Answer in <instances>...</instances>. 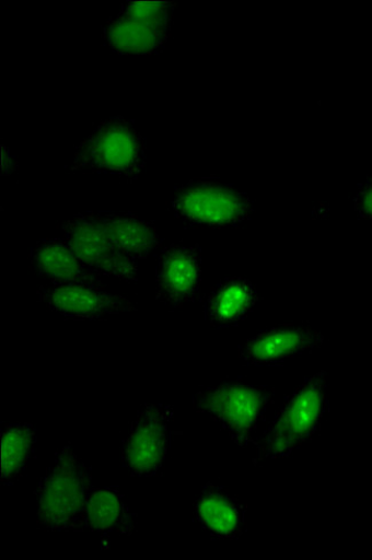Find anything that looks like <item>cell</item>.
Returning a JSON list of instances; mask_svg holds the SVG:
<instances>
[{"instance_id": "obj_1", "label": "cell", "mask_w": 372, "mask_h": 560, "mask_svg": "<svg viewBox=\"0 0 372 560\" xmlns=\"http://www.w3.org/2000/svg\"><path fill=\"white\" fill-rule=\"evenodd\" d=\"M326 372L307 377L287 397L277 416L258 438L254 465L289 457L313 440L329 411Z\"/></svg>"}, {"instance_id": "obj_2", "label": "cell", "mask_w": 372, "mask_h": 560, "mask_svg": "<svg viewBox=\"0 0 372 560\" xmlns=\"http://www.w3.org/2000/svg\"><path fill=\"white\" fill-rule=\"evenodd\" d=\"M92 471L70 445L57 453L36 491L37 522L48 530H85Z\"/></svg>"}, {"instance_id": "obj_3", "label": "cell", "mask_w": 372, "mask_h": 560, "mask_svg": "<svg viewBox=\"0 0 372 560\" xmlns=\"http://www.w3.org/2000/svg\"><path fill=\"white\" fill-rule=\"evenodd\" d=\"M276 389L244 381L204 386L193 396V407L225 431L241 448L256 446L258 430Z\"/></svg>"}, {"instance_id": "obj_4", "label": "cell", "mask_w": 372, "mask_h": 560, "mask_svg": "<svg viewBox=\"0 0 372 560\" xmlns=\"http://www.w3.org/2000/svg\"><path fill=\"white\" fill-rule=\"evenodd\" d=\"M146 139L133 121L114 116L98 125L74 150L71 174L111 175L135 180L144 170Z\"/></svg>"}, {"instance_id": "obj_5", "label": "cell", "mask_w": 372, "mask_h": 560, "mask_svg": "<svg viewBox=\"0 0 372 560\" xmlns=\"http://www.w3.org/2000/svg\"><path fill=\"white\" fill-rule=\"evenodd\" d=\"M170 209L189 229L232 228L249 221V195L217 178L189 180L176 188Z\"/></svg>"}, {"instance_id": "obj_6", "label": "cell", "mask_w": 372, "mask_h": 560, "mask_svg": "<svg viewBox=\"0 0 372 560\" xmlns=\"http://www.w3.org/2000/svg\"><path fill=\"white\" fill-rule=\"evenodd\" d=\"M176 4L128 2L103 28V42L117 55L161 54L171 37Z\"/></svg>"}, {"instance_id": "obj_7", "label": "cell", "mask_w": 372, "mask_h": 560, "mask_svg": "<svg viewBox=\"0 0 372 560\" xmlns=\"http://www.w3.org/2000/svg\"><path fill=\"white\" fill-rule=\"evenodd\" d=\"M173 421L175 409L172 406H142L123 442V467L136 477L159 475L171 448Z\"/></svg>"}, {"instance_id": "obj_8", "label": "cell", "mask_w": 372, "mask_h": 560, "mask_svg": "<svg viewBox=\"0 0 372 560\" xmlns=\"http://www.w3.org/2000/svg\"><path fill=\"white\" fill-rule=\"evenodd\" d=\"M61 231L72 250L98 277L129 283L138 281V262L116 249L95 211L73 214Z\"/></svg>"}, {"instance_id": "obj_9", "label": "cell", "mask_w": 372, "mask_h": 560, "mask_svg": "<svg viewBox=\"0 0 372 560\" xmlns=\"http://www.w3.org/2000/svg\"><path fill=\"white\" fill-rule=\"evenodd\" d=\"M37 298L47 310L71 320H102L137 310L130 300L106 287L47 284L38 288Z\"/></svg>"}, {"instance_id": "obj_10", "label": "cell", "mask_w": 372, "mask_h": 560, "mask_svg": "<svg viewBox=\"0 0 372 560\" xmlns=\"http://www.w3.org/2000/svg\"><path fill=\"white\" fill-rule=\"evenodd\" d=\"M326 342L324 334L310 326L286 324L257 332L239 349L246 366L275 368L312 352Z\"/></svg>"}, {"instance_id": "obj_11", "label": "cell", "mask_w": 372, "mask_h": 560, "mask_svg": "<svg viewBox=\"0 0 372 560\" xmlns=\"http://www.w3.org/2000/svg\"><path fill=\"white\" fill-rule=\"evenodd\" d=\"M156 300L170 308L194 302L202 284V249L175 243L164 248L156 264Z\"/></svg>"}, {"instance_id": "obj_12", "label": "cell", "mask_w": 372, "mask_h": 560, "mask_svg": "<svg viewBox=\"0 0 372 560\" xmlns=\"http://www.w3.org/2000/svg\"><path fill=\"white\" fill-rule=\"evenodd\" d=\"M193 513L212 540L235 541L246 532V506L221 485L208 482L195 500Z\"/></svg>"}, {"instance_id": "obj_13", "label": "cell", "mask_w": 372, "mask_h": 560, "mask_svg": "<svg viewBox=\"0 0 372 560\" xmlns=\"http://www.w3.org/2000/svg\"><path fill=\"white\" fill-rule=\"evenodd\" d=\"M31 264L35 273L51 284L106 287L63 237L39 240L32 249Z\"/></svg>"}, {"instance_id": "obj_14", "label": "cell", "mask_w": 372, "mask_h": 560, "mask_svg": "<svg viewBox=\"0 0 372 560\" xmlns=\"http://www.w3.org/2000/svg\"><path fill=\"white\" fill-rule=\"evenodd\" d=\"M258 302V290L253 281L240 277L228 278L208 292L204 311L207 322L213 328H231L243 323Z\"/></svg>"}, {"instance_id": "obj_15", "label": "cell", "mask_w": 372, "mask_h": 560, "mask_svg": "<svg viewBox=\"0 0 372 560\" xmlns=\"http://www.w3.org/2000/svg\"><path fill=\"white\" fill-rule=\"evenodd\" d=\"M95 213L116 249L137 262L148 258L162 245L163 238L154 223L133 212Z\"/></svg>"}, {"instance_id": "obj_16", "label": "cell", "mask_w": 372, "mask_h": 560, "mask_svg": "<svg viewBox=\"0 0 372 560\" xmlns=\"http://www.w3.org/2000/svg\"><path fill=\"white\" fill-rule=\"evenodd\" d=\"M86 526L103 537L132 535L137 527V515L116 487H102L91 492Z\"/></svg>"}, {"instance_id": "obj_17", "label": "cell", "mask_w": 372, "mask_h": 560, "mask_svg": "<svg viewBox=\"0 0 372 560\" xmlns=\"http://www.w3.org/2000/svg\"><path fill=\"white\" fill-rule=\"evenodd\" d=\"M2 440V482L13 485L28 468L37 443L31 424H7L0 430Z\"/></svg>"}, {"instance_id": "obj_18", "label": "cell", "mask_w": 372, "mask_h": 560, "mask_svg": "<svg viewBox=\"0 0 372 560\" xmlns=\"http://www.w3.org/2000/svg\"><path fill=\"white\" fill-rule=\"evenodd\" d=\"M352 201L357 215L372 221V175L358 185Z\"/></svg>"}]
</instances>
